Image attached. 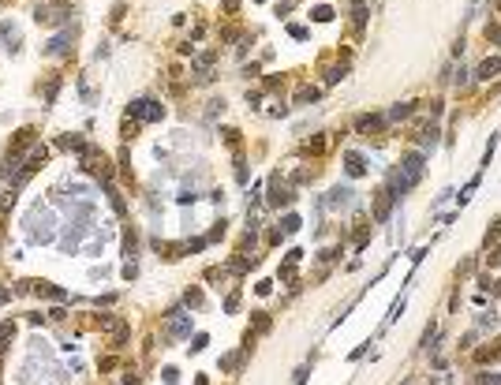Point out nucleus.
<instances>
[{"instance_id": "f257e3e1", "label": "nucleus", "mask_w": 501, "mask_h": 385, "mask_svg": "<svg viewBox=\"0 0 501 385\" xmlns=\"http://www.w3.org/2000/svg\"><path fill=\"white\" fill-rule=\"evenodd\" d=\"M161 105L157 101H150V98H142V101H135L131 105V116H139V120H161Z\"/></svg>"}, {"instance_id": "f03ea898", "label": "nucleus", "mask_w": 501, "mask_h": 385, "mask_svg": "<svg viewBox=\"0 0 501 385\" xmlns=\"http://www.w3.org/2000/svg\"><path fill=\"white\" fill-rule=\"evenodd\" d=\"M269 191H273V195H269V206H288V202H292V191H288L277 176H273V187Z\"/></svg>"}, {"instance_id": "7ed1b4c3", "label": "nucleus", "mask_w": 501, "mask_h": 385, "mask_svg": "<svg viewBox=\"0 0 501 385\" xmlns=\"http://www.w3.org/2000/svg\"><path fill=\"white\" fill-rule=\"evenodd\" d=\"M382 127H385L382 116H359V120H355V131H359V135H370V131H382Z\"/></svg>"}, {"instance_id": "20e7f679", "label": "nucleus", "mask_w": 501, "mask_h": 385, "mask_svg": "<svg viewBox=\"0 0 501 385\" xmlns=\"http://www.w3.org/2000/svg\"><path fill=\"white\" fill-rule=\"evenodd\" d=\"M497 71H501V60L494 56V60H483V64H479V71H475V75H479V79H494Z\"/></svg>"}, {"instance_id": "39448f33", "label": "nucleus", "mask_w": 501, "mask_h": 385, "mask_svg": "<svg viewBox=\"0 0 501 385\" xmlns=\"http://www.w3.org/2000/svg\"><path fill=\"white\" fill-rule=\"evenodd\" d=\"M67 41H71V30H67V34H60V37H53V41H49V49H45V53H49V56L64 53V49H67Z\"/></svg>"}, {"instance_id": "423d86ee", "label": "nucleus", "mask_w": 501, "mask_h": 385, "mask_svg": "<svg viewBox=\"0 0 501 385\" xmlns=\"http://www.w3.org/2000/svg\"><path fill=\"white\" fill-rule=\"evenodd\" d=\"M475 359H479V363H490V359H501V340H497V348H483V352L475 355Z\"/></svg>"}, {"instance_id": "0eeeda50", "label": "nucleus", "mask_w": 501, "mask_h": 385, "mask_svg": "<svg viewBox=\"0 0 501 385\" xmlns=\"http://www.w3.org/2000/svg\"><path fill=\"white\" fill-rule=\"evenodd\" d=\"M184 333H191V318H176L172 322V336H184Z\"/></svg>"}, {"instance_id": "6e6552de", "label": "nucleus", "mask_w": 501, "mask_h": 385, "mask_svg": "<svg viewBox=\"0 0 501 385\" xmlns=\"http://www.w3.org/2000/svg\"><path fill=\"white\" fill-rule=\"evenodd\" d=\"M348 172H352V176H363V157L348 153Z\"/></svg>"}, {"instance_id": "1a4fd4ad", "label": "nucleus", "mask_w": 501, "mask_h": 385, "mask_svg": "<svg viewBox=\"0 0 501 385\" xmlns=\"http://www.w3.org/2000/svg\"><path fill=\"white\" fill-rule=\"evenodd\" d=\"M314 98H318V90H314V86H303V90L296 94V101H300V105H303V101H314Z\"/></svg>"}, {"instance_id": "9d476101", "label": "nucleus", "mask_w": 501, "mask_h": 385, "mask_svg": "<svg viewBox=\"0 0 501 385\" xmlns=\"http://www.w3.org/2000/svg\"><path fill=\"white\" fill-rule=\"evenodd\" d=\"M404 116H411V105H397V109L389 112V120H404Z\"/></svg>"}, {"instance_id": "9b49d317", "label": "nucleus", "mask_w": 501, "mask_h": 385, "mask_svg": "<svg viewBox=\"0 0 501 385\" xmlns=\"http://www.w3.org/2000/svg\"><path fill=\"white\" fill-rule=\"evenodd\" d=\"M12 336H15V325L4 322V325H0V340H12ZM0 348H4V344H0Z\"/></svg>"}, {"instance_id": "f8f14e48", "label": "nucleus", "mask_w": 501, "mask_h": 385, "mask_svg": "<svg viewBox=\"0 0 501 385\" xmlns=\"http://www.w3.org/2000/svg\"><path fill=\"white\" fill-rule=\"evenodd\" d=\"M486 37H490V41H501V26L497 23H486Z\"/></svg>"}, {"instance_id": "ddd939ff", "label": "nucleus", "mask_w": 501, "mask_h": 385, "mask_svg": "<svg viewBox=\"0 0 501 385\" xmlns=\"http://www.w3.org/2000/svg\"><path fill=\"white\" fill-rule=\"evenodd\" d=\"M266 329H269V318H266V314H258V318H255V333H266Z\"/></svg>"}, {"instance_id": "4468645a", "label": "nucleus", "mask_w": 501, "mask_h": 385, "mask_svg": "<svg viewBox=\"0 0 501 385\" xmlns=\"http://www.w3.org/2000/svg\"><path fill=\"white\" fill-rule=\"evenodd\" d=\"M314 19H322V23H325V19H333V12H329V8H314Z\"/></svg>"}, {"instance_id": "2eb2a0df", "label": "nucleus", "mask_w": 501, "mask_h": 385, "mask_svg": "<svg viewBox=\"0 0 501 385\" xmlns=\"http://www.w3.org/2000/svg\"><path fill=\"white\" fill-rule=\"evenodd\" d=\"M497 8H501V0H497Z\"/></svg>"}]
</instances>
